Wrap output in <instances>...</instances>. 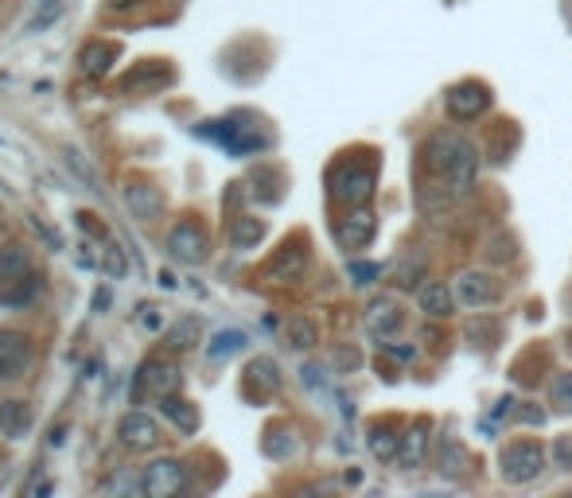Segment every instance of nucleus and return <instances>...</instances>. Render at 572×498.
I'll list each match as a JSON object with an SVG mask.
<instances>
[{"label":"nucleus","instance_id":"obj_1","mask_svg":"<svg viewBox=\"0 0 572 498\" xmlns=\"http://www.w3.org/2000/svg\"><path fill=\"white\" fill-rule=\"evenodd\" d=\"M425 172L436 176V183L452 195V199H464L471 195L475 179H479V152L475 144L467 141L464 133H432L425 144Z\"/></svg>","mask_w":572,"mask_h":498},{"label":"nucleus","instance_id":"obj_2","mask_svg":"<svg viewBox=\"0 0 572 498\" xmlns=\"http://www.w3.org/2000/svg\"><path fill=\"white\" fill-rule=\"evenodd\" d=\"M39 292V277L32 273V257L24 246L0 249V304H32Z\"/></svg>","mask_w":572,"mask_h":498},{"label":"nucleus","instance_id":"obj_3","mask_svg":"<svg viewBox=\"0 0 572 498\" xmlns=\"http://www.w3.org/2000/svg\"><path fill=\"white\" fill-rule=\"evenodd\" d=\"M327 187H331V199L343 203V207H366L374 187H378V172L374 164H358V160H347V164H335L331 176H327Z\"/></svg>","mask_w":572,"mask_h":498},{"label":"nucleus","instance_id":"obj_4","mask_svg":"<svg viewBox=\"0 0 572 498\" xmlns=\"http://www.w3.org/2000/svg\"><path fill=\"white\" fill-rule=\"evenodd\" d=\"M545 471V448L541 444H510L499 456V475L506 483H530Z\"/></svg>","mask_w":572,"mask_h":498},{"label":"nucleus","instance_id":"obj_5","mask_svg":"<svg viewBox=\"0 0 572 498\" xmlns=\"http://www.w3.org/2000/svg\"><path fill=\"white\" fill-rule=\"evenodd\" d=\"M141 487L144 495L152 498H172L179 491H187V467L179 460H156L144 467L141 475Z\"/></svg>","mask_w":572,"mask_h":498},{"label":"nucleus","instance_id":"obj_6","mask_svg":"<svg viewBox=\"0 0 572 498\" xmlns=\"http://www.w3.org/2000/svg\"><path fill=\"white\" fill-rule=\"evenodd\" d=\"M172 82H176V71L164 59H144V63H137L133 71L121 78V90L125 94H160Z\"/></svg>","mask_w":572,"mask_h":498},{"label":"nucleus","instance_id":"obj_7","mask_svg":"<svg viewBox=\"0 0 572 498\" xmlns=\"http://www.w3.org/2000/svg\"><path fill=\"white\" fill-rule=\"evenodd\" d=\"M207 249H211V242H207V230H203L199 222H179V226H172L168 253H172L176 261H183V265H203V261H207Z\"/></svg>","mask_w":572,"mask_h":498},{"label":"nucleus","instance_id":"obj_8","mask_svg":"<svg viewBox=\"0 0 572 498\" xmlns=\"http://www.w3.org/2000/svg\"><path fill=\"white\" fill-rule=\"evenodd\" d=\"M444 106H448V113L456 121H475V117H483L491 109V90L483 82H460V86L448 90Z\"/></svg>","mask_w":572,"mask_h":498},{"label":"nucleus","instance_id":"obj_9","mask_svg":"<svg viewBox=\"0 0 572 498\" xmlns=\"http://www.w3.org/2000/svg\"><path fill=\"white\" fill-rule=\"evenodd\" d=\"M28 366H32V343H28L20 331L0 327V382L24 378Z\"/></svg>","mask_w":572,"mask_h":498},{"label":"nucleus","instance_id":"obj_10","mask_svg":"<svg viewBox=\"0 0 572 498\" xmlns=\"http://www.w3.org/2000/svg\"><path fill=\"white\" fill-rule=\"evenodd\" d=\"M374 234H378V218L366 211V207H351V214L339 218V226H335V238H339V246L343 249L370 246Z\"/></svg>","mask_w":572,"mask_h":498},{"label":"nucleus","instance_id":"obj_11","mask_svg":"<svg viewBox=\"0 0 572 498\" xmlns=\"http://www.w3.org/2000/svg\"><path fill=\"white\" fill-rule=\"evenodd\" d=\"M304 269H308V249L300 246V242H285V246L277 249V257L265 265V277L277 281V285H292V281L304 277Z\"/></svg>","mask_w":572,"mask_h":498},{"label":"nucleus","instance_id":"obj_12","mask_svg":"<svg viewBox=\"0 0 572 498\" xmlns=\"http://www.w3.org/2000/svg\"><path fill=\"white\" fill-rule=\"evenodd\" d=\"M499 281L491 277V273H464L460 281H456V296H460V304L464 308H487V304H495L499 300Z\"/></svg>","mask_w":572,"mask_h":498},{"label":"nucleus","instance_id":"obj_13","mask_svg":"<svg viewBox=\"0 0 572 498\" xmlns=\"http://www.w3.org/2000/svg\"><path fill=\"white\" fill-rule=\"evenodd\" d=\"M199 133H203V137H211V141H218V144H226L230 152H257V148H265V137H257V133H242V125H230V121H207Z\"/></svg>","mask_w":572,"mask_h":498},{"label":"nucleus","instance_id":"obj_14","mask_svg":"<svg viewBox=\"0 0 572 498\" xmlns=\"http://www.w3.org/2000/svg\"><path fill=\"white\" fill-rule=\"evenodd\" d=\"M137 390H148L152 397H168V393H176L179 390V370L172 366V362H144L141 366V378H137Z\"/></svg>","mask_w":572,"mask_h":498},{"label":"nucleus","instance_id":"obj_15","mask_svg":"<svg viewBox=\"0 0 572 498\" xmlns=\"http://www.w3.org/2000/svg\"><path fill=\"white\" fill-rule=\"evenodd\" d=\"M117 55H121L117 43L94 39V43H86V47L78 51V67H82L86 78H106V74L113 71V63H117Z\"/></svg>","mask_w":572,"mask_h":498},{"label":"nucleus","instance_id":"obj_16","mask_svg":"<svg viewBox=\"0 0 572 498\" xmlns=\"http://www.w3.org/2000/svg\"><path fill=\"white\" fill-rule=\"evenodd\" d=\"M281 390V370H277V362L273 358H253L250 366H246V393L250 397H273V393Z\"/></svg>","mask_w":572,"mask_h":498},{"label":"nucleus","instance_id":"obj_17","mask_svg":"<svg viewBox=\"0 0 572 498\" xmlns=\"http://www.w3.org/2000/svg\"><path fill=\"white\" fill-rule=\"evenodd\" d=\"M117 436H121V444H125V448L144 452V448H152V444H156V421H152L148 413H129V417H121Z\"/></svg>","mask_w":572,"mask_h":498},{"label":"nucleus","instance_id":"obj_18","mask_svg":"<svg viewBox=\"0 0 572 498\" xmlns=\"http://www.w3.org/2000/svg\"><path fill=\"white\" fill-rule=\"evenodd\" d=\"M397 327H401V312H397V304L390 296H382V300H374V304L366 308V331H370L374 339H390Z\"/></svg>","mask_w":572,"mask_h":498},{"label":"nucleus","instance_id":"obj_19","mask_svg":"<svg viewBox=\"0 0 572 498\" xmlns=\"http://www.w3.org/2000/svg\"><path fill=\"white\" fill-rule=\"evenodd\" d=\"M125 203H129V211L137 214L141 222H152V218H160V211H164L160 191L148 187V183H129V187H125Z\"/></svg>","mask_w":572,"mask_h":498},{"label":"nucleus","instance_id":"obj_20","mask_svg":"<svg viewBox=\"0 0 572 498\" xmlns=\"http://www.w3.org/2000/svg\"><path fill=\"white\" fill-rule=\"evenodd\" d=\"M417 308L429 320H448L452 316V292L440 285V281H429V285L417 288Z\"/></svg>","mask_w":572,"mask_h":498},{"label":"nucleus","instance_id":"obj_21","mask_svg":"<svg viewBox=\"0 0 572 498\" xmlns=\"http://www.w3.org/2000/svg\"><path fill=\"white\" fill-rule=\"evenodd\" d=\"M425 452H429V421H417V425L401 436L397 460L405 463V467H421V463H425Z\"/></svg>","mask_w":572,"mask_h":498},{"label":"nucleus","instance_id":"obj_22","mask_svg":"<svg viewBox=\"0 0 572 498\" xmlns=\"http://www.w3.org/2000/svg\"><path fill=\"white\" fill-rule=\"evenodd\" d=\"M436 463H440V475L460 479V475H467V467H471V456L464 452V444H460V440L444 436V440H440V452H436Z\"/></svg>","mask_w":572,"mask_h":498},{"label":"nucleus","instance_id":"obj_23","mask_svg":"<svg viewBox=\"0 0 572 498\" xmlns=\"http://www.w3.org/2000/svg\"><path fill=\"white\" fill-rule=\"evenodd\" d=\"M28 428H32V409H28V401H4V405H0V432H4V436L20 440Z\"/></svg>","mask_w":572,"mask_h":498},{"label":"nucleus","instance_id":"obj_24","mask_svg":"<svg viewBox=\"0 0 572 498\" xmlns=\"http://www.w3.org/2000/svg\"><path fill=\"white\" fill-rule=\"evenodd\" d=\"M164 417H168L179 432H187V436L199 428V413H195V405H191V401H183V397H176V393H168V397H164Z\"/></svg>","mask_w":572,"mask_h":498},{"label":"nucleus","instance_id":"obj_25","mask_svg":"<svg viewBox=\"0 0 572 498\" xmlns=\"http://www.w3.org/2000/svg\"><path fill=\"white\" fill-rule=\"evenodd\" d=\"M261 238H265V222L261 218H250V214L234 218V226H230V246L234 249H253Z\"/></svg>","mask_w":572,"mask_h":498},{"label":"nucleus","instance_id":"obj_26","mask_svg":"<svg viewBox=\"0 0 572 498\" xmlns=\"http://www.w3.org/2000/svg\"><path fill=\"white\" fill-rule=\"evenodd\" d=\"M366 444H370V456H374V460H397V452H401V436H394V428L390 425L370 428Z\"/></svg>","mask_w":572,"mask_h":498},{"label":"nucleus","instance_id":"obj_27","mask_svg":"<svg viewBox=\"0 0 572 498\" xmlns=\"http://www.w3.org/2000/svg\"><path fill=\"white\" fill-rule=\"evenodd\" d=\"M63 16V0H36L32 4V12H28V20H24V32H43V28H51L55 20Z\"/></svg>","mask_w":572,"mask_h":498},{"label":"nucleus","instance_id":"obj_28","mask_svg":"<svg viewBox=\"0 0 572 498\" xmlns=\"http://www.w3.org/2000/svg\"><path fill=\"white\" fill-rule=\"evenodd\" d=\"M421 273H425V257H421V253H401L390 277H394L397 288H413L421 281Z\"/></svg>","mask_w":572,"mask_h":498},{"label":"nucleus","instance_id":"obj_29","mask_svg":"<svg viewBox=\"0 0 572 498\" xmlns=\"http://www.w3.org/2000/svg\"><path fill=\"white\" fill-rule=\"evenodd\" d=\"M199 335H203V320L187 316V320H179L176 327L168 331V347H172V351H187V347L199 343Z\"/></svg>","mask_w":572,"mask_h":498},{"label":"nucleus","instance_id":"obj_30","mask_svg":"<svg viewBox=\"0 0 572 498\" xmlns=\"http://www.w3.org/2000/svg\"><path fill=\"white\" fill-rule=\"evenodd\" d=\"M288 343L296 347V351H308V347H316V323L304 320V316H292L285 327Z\"/></svg>","mask_w":572,"mask_h":498},{"label":"nucleus","instance_id":"obj_31","mask_svg":"<svg viewBox=\"0 0 572 498\" xmlns=\"http://www.w3.org/2000/svg\"><path fill=\"white\" fill-rule=\"evenodd\" d=\"M265 452H269L273 460H288V456L296 452L292 432H288V428H269V432H265Z\"/></svg>","mask_w":572,"mask_h":498},{"label":"nucleus","instance_id":"obj_32","mask_svg":"<svg viewBox=\"0 0 572 498\" xmlns=\"http://www.w3.org/2000/svg\"><path fill=\"white\" fill-rule=\"evenodd\" d=\"M246 347V335L242 331H218L215 343H211V358H230Z\"/></svg>","mask_w":572,"mask_h":498},{"label":"nucleus","instance_id":"obj_33","mask_svg":"<svg viewBox=\"0 0 572 498\" xmlns=\"http://www.w3.org/2000/svg\"><path fill=\"white\" fill-rule=\"evenodd\" d=\"M549 401H553V409H557V413H572V370L569 374H557V378H553Z\"/></svg>","mask_w":572,"mask_h":498},{"label":"nucleus","instance_id":"obj_34","mask_svg":"<svg viewBox=\"0 0 572 498\" xmlns=\"http://www.w3.org/2000/svg\"><path fill=\"white\" fill-rule=\"evenodd\" d=\"M347 273H351V281H355L358 288H366L382 277V265H374V261H351Z\"/></svg>","mask_w":572,"mask_h":498},{"label":"nucleus","instance_id":"obj_35","mask_svg":"<svg viewBox=\"0 0 572 498\" xmlns=\"http://www.w3.org/2000/svg\"><path fill=\"white\" fill-rule=\"evenodd\" d=\"M467 339H487V351L495 347V339H499V323L491 320H475L467 327Z\"/></svg>","mask_w":572,"mask_h":498},{"label":"nucleus","instance_id":"obj_36","mask_svg":"<svg viewBox=\"0 0 572 498\" xmlns=\"http://www.w3.org/2000/svg\"><path fill=\"white\" fill-rule=\"evenodd\" d=\"M514 413H518V421H522V425H545V409H537V405H530V401H522Z\"/></svg>","mask_w":572,"mask_h":498},{"label":"nucleus","instance_id":"obj_37","mask_svg":"<svg viewBox=\"0 0 572 498\" xmlns=\"http://www.w3.org/2000/svg\"><path fill=\"white\" fill-rule=\"evenodd\" d=\"M553 456H557V467L572 471V444H569V436H557V444H553Z\"/></svg>","mask_w":572,"mask_h":498},{"label":"nucleus","instance_id":"obj_38","mask_svg":"<svg viewBox=\"0 0 572 498\" xmlns=\"http://www.w3.org/2000/svg\"><path fill=\"white\" fill-rule=\"evenodd\" d=\"M378 347H382V351H386V355L401 358V362H413V358H417V351H413V347H397V343H390V339H382V343H378Z\"/></svg>","mask_w":572,"mask_h":498},{"label":"nucleus","instance_id":"obj_39","mask_svg":"<svg viewBox=\"0 0 572 498\" xmlns=\"http://www.w3.org/2000/svg\"><path fill=\"white\" fill-rule=\"evenodd\" d=\"M106 269L113 273V277H121V273H125V257H121V253H109Z\"/></svg>","mask_w":572,"mask_h":498},{"label":"nucleus","instance_id":"obj_40","mask_svg":"<svg viewBox=\"0 0 572 498\" xmlns=\"http://www.w3.org/2000/svg\"><path fill=\"white\" fill-rule=\"evenodd\" d=\"M514 405H518L514 397H502V401H499V409H495V421H502L506 413H514Z\"/></svg>","mask_w":572,"mask_h":498},{"label":"nucleus","instance_id":"obj_41","mask_svg":"<svg viewBox=\"0 0 572 498\" xmlns=\"http://www.w3.org/2000/svg\"><path fill=\"white\" fill-rule=\"evenodd\" d=\"M137 0H109V8H133Z\"/></svg>","mask_w":572,"mask_h":498}]
</instances>
